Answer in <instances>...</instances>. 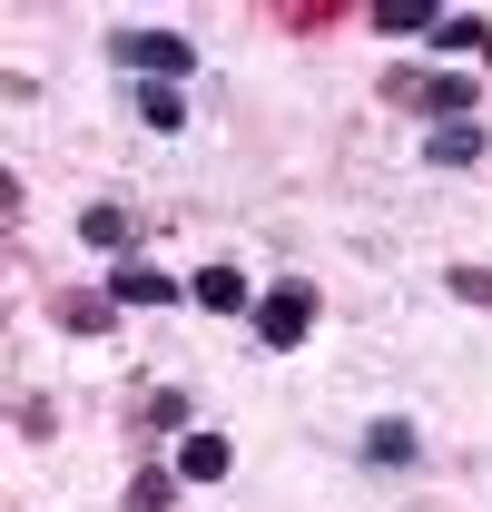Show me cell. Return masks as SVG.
Wrapping results in <instances>:
<instances>
[{
	"label": "cell",
	"instance_id": "obj_6",
	"mask_svg": "<svg viewBox=\"0 0 492 512\" xmlns=\"http://www.w3.org/2000/svg\"><path fill=\"white\" fill-rule=\"evenodd\" d=\"M227 473H237L227 434H178V483H227Z\"/></svg>",
	"mask_w": 492,
	"mask_h": 512
},
{
	"label": "cell",
	"instance_id": "obj_15",
	"mask_svg": "<svg viewBox=\"0 0 492 512\" xmlns=\"http://www.w3.org/2000/svg\"><path fill=\"white\" fill-rule=\"evenodd\" d=\"M433 40H443V50H483V60H492V30L473 20V10H453V20H433Z\"/></svg>",
	"mask_w": 492,
	"mask_h": 512
},
{
	"label": "cell",
	"instance_id": "obj_1",
	"mask_svg": "<svg viewBox=\"0 0 492 512\" xmlns=\"http://www.w3.org/2000/svg\"><path fill=\"white\" fill-rule=\"evenodd\" d=\"M384 99L394 109H414V119H473L483 109V79H443V69H384Z\"/></svg>",
	"mask_w": 492,
	"mask_h": 512
},
{
	"label": "cell",
	"instance_id": "obj_12",
	"mask_svg": "<svg viewBox=\"0 0 492 512\" xmlns=\"http://www.w3.org/2000/svg\"><path fill=\"white\" fill-rule=\"evenodd\" d=\"M365 463H384V473H404V463H414V424H404V414H384V424H365Z\"/></svg>",
	"mask_w": 492,
	"mask_h": 512
},
{
	"label": "cell",
	"instance_id": "obj_16",
	"mask_svg": "<svg viewBox=\"0 0 492 512\" xmlns=\"http://www.w3.org/2000/svg\"><path fill=\"white\" fill-rule=\"evenodd\" d=\"M374 30H433V0H374Z\"/></svg>",
	"mask_w": 492,
	"mask_h": 512
},
{
	"label": "cell",
	"instance_id": "obj_3",
	"mask_svg": "<svg viewBox=\"0 0 492 512\" xmlns=\"http://www.w3.org/2000/svg\"><path fill=\"white\" fill-rule=\"evenodd\" d=\"M306 335H315V286H266L256 296V345L266 355H296Z\"/></svg>",
	"mask_w": 492,
	"mask_h": 512
},
{
	"label": "cell",
	"instance_id": "obj_8",
	"mask_svg": "<svg viewBox=\"0 0 492 512\" xmlns=\"http://www.w3.org/2000/svg\"><path fill=\"white\" fill-rule=\"evenodd\" d=\"M483 158V119H453V128H424V168H473Z\"/></svg>",
	"mask_w": 492,
	"mask_h": 512
},
{
	"label": "cell",
	"instance_id": "obj_14",
	"mask_svg": "<svg viewBox=\"0 0 492 512\" xmlns=\"http://www.w3.org/2000/svg\"><path fill=\"white\" fill-rule=\"evenodd\" d=\"M138 424L178 434V424H187V394H178V384H148V394H138Z\"/></svg>",
	"mask_w": 492,
	"mask_h": 512
},
{
	"label": "cell",
	"instance_id": "obj_17",
	"mask_svg": "<svg viewBox=\"0 0 492 512\" xmlns=\"http://www.w3.org/2000/svg\"><path fill=\"white\" fill-rule=\"evenodd\" d=\"M443 286H453L463 306H492V266H443Z\"/></svg>",
	"mask_w": 492,
	"mask_h": 512
},
{
	"label": "cell",
	"instance_id": "obj_13",
	"mask_svg": "<svg viewBox=\"0 0 492 512\" xmlns=\"http://www.w3.org/2000/svg\"><path fill=\"white\" fill-rule=\"evenodd\" d=\"M50 424H60L50 394H20V404H10V434H20V444H50Z\"/></svg>",
	"mask_w": 492,
	"mask_h": 512
},
{
	"label": "cell",
	"instance_id": "obj_5",
	"mask_svg": "<svg viewBox=\"0 0 492 512\" xmlns=\"http://www.w3.org/2000/svg\"><path fill=\"white\" fill-rule=\"evenodd\" d=\"M187 296H197L207 316H256V296H246V266H197V276H187Z\"/></svg>",
	"mask_w": 492,
	"mask_h": 512
},
{
	"label": "cell",
	"instance_id": "obj_10",
	"mask_svg": "<svg viewBox=\"0 0 492 512\" xmlns=\"http://www.w3.org/2000/svg\"><path fill=\"white\" fill-rule=\"evenodd\" d=\"M128 237H138V217H128V207H79V247H99V256H119Z\"/></svg>",
	"mask_w": 492,
	"mask_h": 512
},
{
	"label": "cell",
	"instance_id": "obj_2",
	"mask_svg": "<svg viewBox=\"0 0 492 512\" xmlns=\"http://www.w3.org/2000/svg\"><path fill=\"white\" fill-rule=\"evenodd\" d=\"M109 60H119L128 79H187L197 50H187L178 30H109Z\"/></svg>",
	"mask_w": 492,
	"mask_h": 512
},
{
	"label": "cell",
	"instance_id": "obj_18",
	"mask_svg": "<svg viewBox=\"0 0 492 512\" xmlns=\"http://www.w3.org/2000/svg\"><path fill=\"white\" fill-rule=\"evenodd\" d=\"M325 20H335L325 0H286V10H276V30H325Z\"/></svg>",
	"mask_w": 492,
	"mask_h": 512
},
{
	"label": "cell",
	"instance_id": "obj_4",
	"mask_svg": "<svg viewBox=\"0 0 492 512\" xmlns=\"http://www.w3.org/2000/svg\"><path fill=\"white\" fill-rule=\"evenodd\" d=\"M50 325H69V335H109V325H119V296H99V286H60V296H50Z\"/></svg>",
	"mask_w": 492,
	"mask_h": 512
},
{
	"label": "cell",
	"instance_id": "obj_7",
	"mask_svg": "<svg viewBox=\"0 0 492 512\" xmlns=\"http://www.w3.org/2000/svg\"><path fill=\"white\" fill-rule=\"evenodd\" d=\"M109 296H119V306H178V276L128 256V266H109Z\"/></svg>",
	"mask_w": 492,
	"mask_h": 512
},
{
	"label": "cell",
	"instance_id": "obj_11",
	"mask_svg": "<svg viewBox=\"0 0 492 512\" xmlns=\"http://www.w3.org/2000/svg\"><path fill=\"white\" fill-rule=\"evenodd\" d=\"M128 109H138L148 128H187V99H178V79H138V89H128Z\"/></svg>",
	"mask_w": 492,
	"mask_h": 512
},
{
	"label": "cell",
	"instance_id": "obj_9",
	"mask_svg": "<svg viewBox=\"0 0 492 512\" xmlns=\"http://www.w3.org/2000/svg\"><path fill=\"white\" fill-rule=\"evenodd\" d=\"M119 512H178V463H148V473H128Z\"/></svg>",
	"mask_w": 492,
	"mask_h": 512
}]
</instances>
